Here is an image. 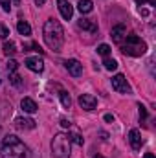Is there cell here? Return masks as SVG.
Listing matches in <instances>:
<instances>
[{"instance_id": "cell-1", "label": "cell", "mask_w": 156, "mask_h": 158, "mask_svg": "<svg viewBox=\"0 0 156 158\" xmlns=\"http://www.w3.org/2000/svg\"><path fill=\"white\" fill-rule=\"evenodd\" d=\"M42 35H44V42L50 50L53 52H61L63 44H64V30L61 26V22L57 19H48L44 22L42 28Z\"/></svg>"}, {"instance_id": "cell-2", "label": "cell", "mask_w": 156, "mask_h": 158, "mask_svg": "<svg viewBox=\"0 0 156 158\" xmlns=\"http://www.w3.org/2000/svg\"><path fill=\"white\" fill-rule=\"evenodd\" d=\"M0 158H30V149L20 138L9 134L0 145Z\"/></svg>"}, {"instance_id": "cell-3", "label": "cell", "mask_w": 156, "mask_h": 158, "mask_svg": "<svg viewBox=\"0 0 156 158\" xmlns=\"http://www.w3.org/2000/svg\"><path fill=\"white\" fill-rule=\"evenodd\" d=\"M125 42H121V52L125 55H130V57H140L147 52V44L145 40H142V37H138L136 33H130V35H125Z\"/></svg>"}, {"instance_id": "cell-4", "label": "cell", "mask_w": 156, "mask_h": 158, "mask_svg": "<svg viewBox=\"0 0 156 158\" xmlns=\"http://www.w3.org/2000/svg\"><path fill=\"white\" fill-rule=\"evenodd\" d=\"M51 153L55 158H70V153H72L70 136L64 132H57L51 140Z\"/></svg>"}, {"instance_id": "cell-5", "label": "cell", "mask_w": 156, "mask_h": 158, "mask_svg": "<svg viewBox=\"0 0 156 158\" xmlns=\"http://www.w3.org/2000/svg\"><path fill=\"white\" fill-rule=\"evenodd\" d=\"M112 88L116 92H119V94H130V85L127 83L125 76H121V74L112 77Z\"/></svg>"}, {"instance_id": "cell-6", "label": "cell", "mask_w": 156, "mask_h": 158, "mask_svg": "<svg viewBox=\"0 0 156 158\" xmlns=\"http://www.w3.org/2000/svg\"><path fill=\"white\" fill-rule=\"evenodd\" d=\"M79 105H81V109H84V110H94V109L97 107V99H96L92 94H81V96H79Z\"/></svg>"}, {"instance_id": "cell-7", "label": "cell", "mask_w": 156, "mask_h": 158, "mask_svg": "<svg viewBox=\"0 0 156 158\" xmlns=\"http://www.w3.org/2000/svg\"><path fill=\"white\" fill-rule=\"evenodd\" d=\"M24 64H26L28 70H31V72H35V74H40V72L44 70V61H42L40 57H28V59L24 61Z\"/></svg>"}, {"instance_id": "cell-8", "label": "cell", "mask_w": 156, "mask_h": 158, "mask_svg": "<svg viewBox=\"0 0 156 158\" xmlns=\"http://www.w3.org/2000/svg\"><path fill=\"white\" fill-rule=\"evenodd\" d=\"M57 7H59V13L64 20H70L72 15H74V7L68 0H57Z\"/></svg>"}, {"instance_id": "cell-9", "label": "cell", "mask_w": 156, "mask_h": 158, "mask_svg": "<svg viewBox=\"0 0 156 158\" xmlns=\"http://www.w3.org/2000/svg\"><path fill=\"white\" fill-rule=\"evenodd\" d=\"M129 143H130V147H132L134 151H140V149H142L143 140H142V134H140L138 129H130V131H129Z\"/></svg>"}, {"instance_id": "cell-10", "label": "cell", "mask_w": 156, "mask_h": 158, "mask_svg": "<svg viewBox=\"0 0 156 158\" xmlns=\"http://www.w3.org/2000/svg\"><path fill=\"white\" fill-rule=\"evenodd\" d=\"M64 66H66L68 74L74 76V77H79V76L83 74V64L79 63L77 59H68V61L64 63Z\"/></svg>"}, {"instance_id": "cell-11", "label": "cell", "mask_w": 156, "mask_h": 158, "mask_svg": "<svg viewBox=\"0 0 156 158\" xmlns=\"http://www.w3.org/2000/svg\"><path fill=\"white\" fill-rule=\"evenodd\" d=\"M110 35H112V40L116 42V44H121L123 39H125V35H127V26L125 24H117L112 28V31H110Z\"/></svg>"}, {"instance_id": "cell-12", "label": "cell", "mask_w": 156, "mask_h": 158, "mask_svg": "<svg viewBox=\"0 0 156 158\" xmlns=\"http://www.w3.org/2000/svg\"><path fill=\"white\" fill-rule=\"evenodd\" d=\"M77 26H79V30L88 31V33H96L97 31V24L94 20H90V19H81L77 22Z\"/></svg>"}, {"instance_id": "cell-13", "label": "cell", "mask_w": 156, "mask_h": 158, "mask_svg": "<svg viewBox=\"0 0 156 158\" xmlns=\"http://www.w3.org/2000/svg\"><path fill=\"white\" fill-rule=\"evenodd\" d=\"M15 127L20 129V131H22V129L31 131V129H35V121L31 118H22V116H20V118H15Z\"/></svg>"}, {"instance_id": "cell-14", "label": "cell", "mask_w": 156, "mask_h": 158, "mask_svg": "<svg viewBox=\"0 0 156 158\" xmlns=\"http://www.w3.org/2000/svg\"><path fill=\"white\" fill-rule=\"evenodd\" d=\"M20 107H22V110L24 112H28V114H33V112H37V103L31 99V98H24L22 101H20Z\"/></svg>"}, {"instance_id": "cell-15", "label": "cell", "mask_w": 156, "mask_h": 158, "mask_svg": "<svg viewBox=\"0 0 156 158\" xmlns=\"http://www.w3.org/2000/svg\"><path fill=\"white\" fill-rule=\"evenodd\" d=\"M17 30H18V33L24 35V37L31 35V26H30L26 20H18V22H17Z\"/></svg>"}, {"instance_id": "cell-16", "label": "cell", "mask_w": 156, "mask_h": 158, "mask_svg": "<svg viewBox=\"0 0 156 158\" xmlns=\"http://www.w3.org/2000/svg\"><path fill=\"white\" fill-rule=\"evenodd\" d=\"M77 9L81 13H90V11L94 9V4H92V0H79Z\"/></svg>"}, {"instance_id": "cell-17", "label": "cell", "mask_w": 156, "mask_h": 158, "mask_svg": "<svg viewBox=\"0 0 156 158\" xmlns=\"http://www.w3.org/2000/svg\"><path fill=\"white\" fill-rule=\"evenodd\" d=\"M2 50H4V53H6V55H13V53L17 52V46H15V42H11V40H9V42H6V44H4V48H2Z\"/></svg>"}, {"instance_id": "cell-18", "label": "cell", "mask_w": 156, "mask_h": 158, "mask_svg": "<svg viewBox=\"0 0 156 158\" xmlns=\"http://www.w3.org/2000/svg\"><path fill=\"white\" fill-rule=\"evenodd\" d=\"M61 103L64 109H70L72 107V99H70V94L68 92H61Z\"/></svg>"}, {"instance_id": "cell-19", "label": "cell", "mask_w": 156, "mask_h": 158, "mask_svg": "<svg viewBox=\"0 0 156 158\" xmlns=\"http://www.w3.org/2000/svg\"><path fill=\"white\" fill-rule=\"evenodd\" d=\"M103 64H105V68H107V70H110V72H114V70L117 68V63L114 61V59H110V57H105Z\"/></svg>"}, {"instance_id": "cell-20", "label": "cell", "mask_w": 156, "mask_h": 158, "mask_svg": "<svg viewBox=\"0 0 156 158\" xmlns=\"http://www.w3.org/2000/svg\"><path fill=\"white\" fill-rule=\"evenodd\" d=\"M9 83H11L13 86H20V85H22V77H20L17 72H13V74H9Z\"/></svg>"}, {"instance_id": "cell-21", "label": "cell", "mask_w": 156, "mask_h": 158, "mask_svg": "<svg viewBox=\"0 0 156 158\" xmlns=\"http://www.w3.org/2000/svg\"><path fill=\"white\" fill-rule=\"evenodd\" d=\"M6 68H7V74H13V72H17L18 63H17L15 59H9V61H7V64H6Z\"/></svg>"}, {"instance_id": "cell-22", "label": "cell", "mask_w": 156, "mask_h": 158, "mask_svg": "<svg viewBox=\"0 0 156 158\" xmlns=\"http://www.w3.org/2000/svg\"><path fill=\"white\" fill-rule=\"evenodd\" d=\"M97 53H101L103 57H109V53H110V46H109V44H99V46H97Z\"/></svg>"}, {"instance_id": "cell-23", "label": "cell", "mask_w": 156, "mask_h": 158, "mask_svg": "<svg viewBox=\"0 0 156 158\" xmlns=\"http://www.w3.org/2000/svg\"><path fill=\"white\" fill-rule=\"evenodd\" d=\"M70 136V142H74V143H77V145H83V138L79 136L77 132H72V134H68Z\"/></svg>"}, {"instance_id": "cell-24", "label": "cell", "mask_w": 156, "mask_h": 158, "mask_svg": "<svg viewBox=\"0 0 156 158\" xmlns=\"http://www.w3.org/2000/svg\"><path fill=\"white\" fill-rule=\"evenodd\" d=\"M0 7H2L6 13H9V11H11V0H0Z\"/></svg>"}, {"instance_id": "cell-25", "label": "cell", "mask_w": 156, "mask_h": 158, "mask_svg": "<svg viewBox=\"0 0 156 158\" xmlns=\"http://www.w3.org/2000/svg\"><path fill=\"white\" fill-rule=\"evenodd\" d=\"M138 112H140V119H142V121H143V119L147 118V109H145V107H143L142 103L138 105Z\"/></svg>"}, {"instance_id": "cell-26", "label": "cell", "mask_w": 156, "mask_h": 158, "mask_svg": "<svg viewBox=\"0 0 156 158\" xmlns=\"http://www.w3.org/2000/svg\"><path fill=\"white\" fill-rule=\"evenodd\" d=\"M7 35H9V30L4 24H0V39H7Z\"/></svg>"}, {"instance_id": "cell-27", "label": "cell", "mask_w": 156, "mask_h": 158, "mask_svg": "<svg viewBox=\"0 0 156 158\" xmlns=\"http://www.w3.org/2000/svg\"><path fill=\"white\" fill-rule=\"evenodd\" d=\"M140 6H143V4H149V6H156V0H136Z\"/></svg>"}, {"instance_id": "cell-28", "label": "cell", "mask_w": 156, "mask_h": 158, "mask_svg": "<svg viewBox=\"0 0 156 158\" xmlns=\"http://www.w3.org/2000/svg\"><path fill=\"white\" fill-rule=\"evenodd\" d=\"M61 125H63V127H64V129H68V127H70V125H72V123H70V121H68V119H61Z\"/></svg>"}, {"instance_id": "cell-29", "label": "cell", "mask_w": 156, "mask_h": 158, "mask_svg": "<svg viewBox=\"0 0 156 158\" xmlns=\"http://www.w3.org/2000/svg\"><path fill=\"white\" fill-rule=\"evenodd\" d=\"M105 121H107V123H112V121H114V116H112V114H105Z\"/></svg>"}, {"instance_id": "cell-30", "label": "cell", "mask_w": 156, "mask_h": 158, "mask_svg": "<svg viewBox=\"0 0 156 158\" xmlns=\"http://www.w3.org/2000/svg\"><path fill=\"white\" fill-rule=\"evenodd\" d=\"M140 15H142V17H147V15H149V11H147L145 7H140Z\"/></svg>"}, {"instance_id": "cell-31", "label": "cell", "mask_w": 156, "mask_h": 158, "mask_svg": "<svg viewBox=\"0 0 156 158\" xmlns=\"http://www.w3.org/2000/svg\"><path fill=\"white\" fill-rule=\"evenodd\" d=\"M99 136H101V140H107V138H109V134H107V132H103V131L99 132Z\"/></svg>"}, {"instance_id": "cell-32", "label": "cell", "mask_w": 156, "mask_h": 158, "mask_svg": "<svg viewBox=\"0 0 156 158\" xmlns=\"http://www.w3.org/2000/svg\"><path fill=\"white\" fill-rule=\"evenodd\" d=\"M35 4H37V6H44V4H46V0H35Z\"/></svg>"}, {"instance_id": "cell-33", "label": "cell", "mask_w": 156, "mask_h": 158, "mask_svg": "<svg viewBox=\"0 0 156 158\" xmlns=\"http://www.w3.org/2000/svg\"><path fill=\"white\" fill-rule=\"evenodd\" d=\"M143 158H154V155H153V153H147V155H145Z\"/></svg>"}, {"instance_id": "cell-34", "label": "cell", "mask_w": 156, "mask_h": 158, "mask_svg": "<svg viewBox=\"0 0 156 158\" xmlns=\"http://www.w3.org/2000/svg\"><path fill=\"white\" fill-rule=\"evenodd\" d=\"M94 158H105V156H101V155H96V156H94Z\"/></svg>"}, {"instance_id": "cell-35", "label": "cell", "mask_w": 156, "mask_h": 158, "mask_svg": "<svg viewBox=\"0 0 156 158\" xmlns=\"http://www.w3.org/2000/svg\"><path fill=\"white\" fill-rule=\"evenodd\" d=\"M15 2H17V4H18V2H20V0H15Z\"/></svg>"}, {"instance_id": "cell-36", "label": "cell", "mask_w": 156, "mask_h": 158, "mask_svg": "<svg viewBox=\"0 0 156 158\" xmlns=\"http://www.w3.org/2000/svg\"><path fill=\"white\" fill-rule=\"evenodd\" d=\"M0 81H2V79H0Z\"/></svg>"}]
</instances>
